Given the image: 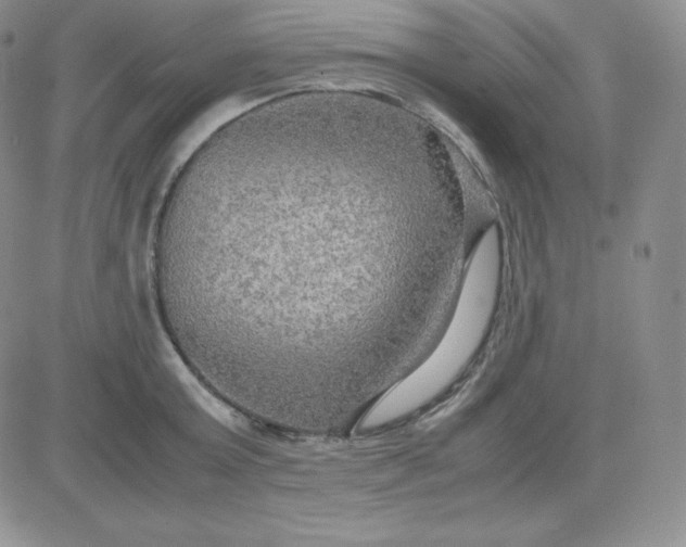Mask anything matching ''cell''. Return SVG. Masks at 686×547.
<instances>
[{"instance_id": "cell-1", "label": "cell", "mask_w": 686, "mask_h": 547, "mask_svg": "<svg viewBox=\"0 0 686 547\" xmlns=\"http://www.w3.org/2000/svg\"><path fill=\"white\" fill-rule=\"evenodd\" d=\"M390 155L351 130L261 105L183 165L154 241L156 297L228 345L271 356L339 340L320 266L370 260L388 221ZM333 280V279H332Z\"/></svg>"}, {"instance_id": "cell-2", "label": "cell", "mask_w": 686, "mask_h": 547, "mask_svg": "<svg viewBox=\"0 0 686 547\" xmlns=\"http://www.w3.org/2000/svg\"><path fill=\"white\" fill-rule=\"evenodd\" d=\"M498 231L491 227L474 247L453 317L436 346L383 392L355 428L371 432L419 411L461 373L480 346L495 307L500 278Z\"/></svg>"}]
</instances>
